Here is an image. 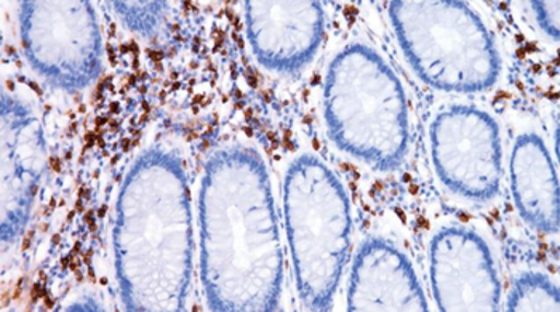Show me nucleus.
Listing matches in <instances>:
<instances>
[{
	"label": "nucleus",
	"mask_w": 560,
	"mask_h": 312,
	"mask_svg": "<svg viewBox=\"0 0 560 312\" xmlns=\"http://www.w3.org/2000/svg\"><path fill=\"white\" fill-rule=\"evenodd\" d=\"M330 114L335 134L349 151L380 170L402 164L410 143L406 90L369 48H352L338 61Z\"/></svg>",
	"instance_id": "obj_2"
},
{
	"label": "nucleus",
	"mask_w": 560,
	"mask_h": 312,
	"mask_svg": "<svg viewBox=\"0 0 560 312\" xmlns=\"http://www.w3.org/2000/svg\"><path fill=\"white\" fill-rule=\"evenodd\" d=\"M290 221L306 294L323 304L345 252L348 218L343 197L319 166L303 164L290 187Z\"/></svg>",
	"instance_id": "obj_3"
},
{
	"label": "nucleus",
	"mask_w": 560,
	"mask_h": 312,
	"mask_svg": "<svg viewBox=\"0 0 560 312\" xmlns=\"http://www.w3.org/2000/svg\"><path fill=\"white\" fill-rule=\"evenodd\" d=\"M399 47L415 74L432 89L480 93L501 74L495 41L476 10L466 2H390Z\"/></svg>",
	"instance_id": "obj_1"
},
{
	"label": "nucleus",
	"mask_w": 560,
	"mask_h": 312,
	"mask_svg": "<svg viewBox=\"0 0 560 312\" xmlns=\"http://www.w3.org/2000/svg\"><path fill=\"white\" fill-rule=\"evenodd\" d=\"M532 10H534L535 20L539 30L549 37V39L559 41V2H530Z\"/></svg>",
	"instance_id": "obj_9"
},
{
	"label": "nucleus",
	"mask_w": 560,
	"mask_h": 312,
	"mask_svg": "<svg viewBox=\"0 0 560 312\" xmlns=\"http://www.w3.org/2000/svg\"><path fill=\"white\" fill-rule=\"evenodd\" d=\"M351 308L428 311L430 304L406 253L389 242L372 241L359 258Z\"/></svg>",
	"instance_id": "obj_6"
},
{
	"label": "nucleus",
	"mask_w": 560,
	"mask_h": 312,
	"mask_svg": "<svg viewBox=\"0 0 560 312\" xmlns=\"http://www.w3.org/2000/svg\"><path fill=\"white\" fill-rule=\"evenodd\" d=\"M506 310L558 312L560 310L559 287L546 274H521L508 294Z\"/></svg>",
	"instance_id": "obj_8"
},
{
	"label": "nucleus",
	"mask_w": 560,
	"mask_h": 312,
	"mask_svg": "<svg viewBox=\"0 0 560 312\" xmlns=\"http://www.w3.org/2000/svg\"><path fill=\"white\" fill-rule=\"evenodd\" d=\"M511 189L522 220L541 234L559 232V180L537 134L517 138L511 152Z\"/></svg>",
	"instance_id": "obj_7"
},
{
	"label": "nucleus",
	"mask_w": 560,
	"mask_h": 312,
	"mask_svg": "<svg viewBox=\"0 0 560 312\" xmlns=\"http://www.w3.org/2000/svg\"><path fill=\"white\" fill-rule=\"evenodd\" d=\"M430 140L435 173L453 194L472 203L500 194L503 148L489 113L468 104L447 107L435 116Z\"/></svg>",
	"instance_id": "obj_4"
},
{
	"label": "nucleus",
	"mask_w": 560,
	"mask_h": 312,
	"mask_svg": "<svg viewBox=\"0 0 560 312\" xmlns=\"http://www.w3.org/2000/svg\"><path fill=\"white\" fill-rule=\"evenodd\" d=\"M430 279L438 310L497 311L501 282L482 235L465 227L441 229L430 247Z\"/></svg>",
	"instance_id": "obj_5"
}]
</instances>
